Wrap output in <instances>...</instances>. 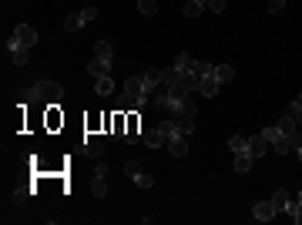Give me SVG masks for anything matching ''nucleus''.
<instances>
[{
  "label": "nucleus",
  "instance_id": "16",
  "mask_svg": "<svg viewBox=\"0 0 302 225\" xmlns=\"http://www.w3.org/2000/svg\"><path fill=\"white\" fill-rule=\"evenodd\" d=\"M171 67H178V71H195V57L182 51V54H175V64Z\"/></svg>",
  "mask_w": 302,
  "mask_h": 225
},
{
  "label": "nucleus",
  "instance_id": "30",
  "mask_svg": "<svg viewBox=\"0 0 302 225\" xmlns=\"http://www.w3.org/2000/svg\"><path fill=\"white\" fill-rule=\"evenodd\" d=\"M195 74H198V78H205V74H215V64H208V61H195Z\"/></svg>",
  "mask_w": 302,
  "mask_h": 225
},
{
  "label": "nucleus",
  "instance_id": "23",
  "mask_svg": "<svg viewBox=\"0 0 302 225\" xmlns=\"http://www.w3.org/2000/svg\"><path fill=\"white\" fill-rule=\"evenodd\" d=\"M94 54L101 57V61H111L114 51H111V44H108V40H97V44H94Z\"/></svg>",
  "mask_w": 302,
  "mask_h": 225
},
{
  "label": "nucleus",
  "instance_id": "14",
  "mask_svg": "<svg viewBox=\"0 0 302 225\" xmlns=\"http://www.w3.org/2000/svg\"><path fill=\"white\" fill-rule=\"evenodd\" d=\"M81 27H84V17H81V10H78V14H67V20H64V31H67V34H78Z\"/></svg>",
  "mask_w": 302,
  "mask_h": 225
},
{
  "label": "nucleus",
  "instance_id": "31",
  "mask_svg": "<svg viewBox=\"0 0 302 225\" xmlns=\"http://www.w3.org/2000/svg\"><path fill=\"white\" fill-rule=\"evenodd\" d=\"M279 135H282V131H279L275 124H269V128H262V138H265V141H269V145H272V141H275Z\"/></svg>",
  "mask_w": 302,
  "mask_h": 225
},
{
  "label": "nucleus",
  "instance_id": "24",
  "mask_svg": "<svg viewBox=\"0 0 302 225\" xmlns=\"http://www.w3.org/2000/svg\"><path fill=\"white\" fill-rule=\"evenodd\" d=\"M135 185L141 188V192H148V188H155V178H151L148 171H138V175H135Z\"/></svg>",
  "mask_w": 302,
  "mask_h": 225
},
{
  "label": "nucleus",
  "instance_id": "17",
  "mask_svg": "<svg viewBox=\"0 0 302 225\" xmlns=\"http://www.w3.org/2000/svg\"><path fill=\"white\" fill-rule=\"evenodd\" d=\"M141 131H138V118L135 114H131V118H128V131H124V141H141Z\"/></svg>",
  "mask_w": 302,
  "mask_h": 225
},
{
  "label": "nucleus",
  "instance_id": "13",
  "mask_svg": "<svg viewBox=\"0 0 302 225\" xmlns=\"http://www.w3.org/2000/svg\"><path fill=\"white\" fill-rule=\"evenodd\" d=\"M104 178L108 175H94L91 178V195H94V198H104V195H108V182H104Z\"/></svg>",
  "mask_w": 302,
  "mask_h": 225
},
{
  "label": "nucleus",
  "instance_id": "1",
  "mask_svg": "<svg viewBox=\"0 0 302 225\" xmlns=\"http://www.w3.org/2000/svg\"><path fill=\"white\" fill-rule=\"evenodd\" d=\"M34 44H37V31H34L31 24H17V31L7 37V51L10 54H14L17 47H34Z\"/></svg>",
  "mask_w": 302,
  "mask_h": 225
},
{
  "label": "nucleus",
  "instance_id": "35",
  "mask_svg": "<svg viewBox=\"0 0 302 225\" xmlns=\"http://www.w3.org/2000/svg\"><path fill=\"white\" fill-rule=\"evenodd\" d=\"M81 17H84V24L97 20V7H84V10H81Z\"/></svg>",
  "mask_w": 302,
  "mask_h": 225
},
{
  "label": "nucleus",
  "instance_id": "25",
  "mask_svg": "<svg viewBox=\"0 0 302 225\" xmlns=\"http://www.w3.org/2000/svg\"><path fill=\"white\" fill-rule=\"evenodd\" d=\"M138 10H141L144 17H155L158 14V0H138Z\"/></svg>",
  "mask_w": 302,
  "mask_h": 225
},
{
  "label": "nucleus",
  "instance_id": "9",
  "mask_svg": "<svg viewBox=\"0 0 302 225\" xmlns=\"http://www.w3.org/2000/svg\"><path fill=\"white\" fill-rule=\"evenodd\" d=\"M141 78H144V91H148V94H155V91H158V84H161V71H155V67H151V71L141 74Z\"/></svg>",
  "mask_w": 302,
  "mask_h": 225
},
{
  "label": "nucleus",
  "instance_id": "21",
  "mask_svg": "<svg viewBox=\"0 0 302 225\" xmlns=\"http://www.w3.org/2000/svg\"><path fill=\"white\" fill-rule=\"evenodd\" d=\"M215 78H218V81L225 84V81L235 78V67H232V64H215Z\"/></svg>",
  "mask_w": 302,
  "mask_h": 225
},
{
  "label": "nucleus",
  "instance_id": "29",
  "mask_svg": "<svg viewBox=\"0 0 302 225\" xmlns=\"http://www.w3.org/2000/svg\"><path fill=\"white\" fill-rule=\"evenodd\" d=\"M111 131H114V138H124V111H118V114H114V121H111Z\"/></svg>",
  "mask_w": 302,
  "mask_h": 225
},
{
  "label": "nucleus",
  "instance_id": "32",
  "mask_svg": "<svg viewBox=\"0 0 302 225\" xmlns=\"http://www.w3.org/2000/svg\"><path fill=\"white\" fill-rule=\"evenodd\" d=\"M138 171H141V168H138V161H135V158H128V161H124V175H128V178H135Z\"/></svg>",
  "mask_w": 302,
  "mask_h": 225
},
{
  "label": "nucleus",
  "instance_id": "12",
  "mask_svg": "<svg viewBox=\"0 0 302 225\" xmlns=\"http://www.w3.org/2000/svg\"><path fill=\"white\" fill-rule=\"evenodd\" d=\"M165 141H168V138L161 135V128H151V131H144V145H148V148H161Z\"/></svg>",
  "mask_w": 302,
  "mask_h": 225
},
{
  "label": "nucleus",
  "instance_id": "28",
  "mask_svg": "<svg viewBox=\"0 0 302 225\" xmlns=\"http://www.w3.org/2000/svg\"><path fill=\"white\" fill-rule=\"evenodd\" d=\"M31 51H34V47H17V51H14V64L24 67L27 61H31Z\"/></svg>",
  "mask_w": 302,
  "mask_h": 225
},
{
  "label": "nucleus",
  "instance_id": "22",
  "mask_svg": "<svg viewBox=\"0 0 302 225\" xmlns=\"http://www.w3.org/2000/svg\"><path fill=\"white\" fill-rule=\"evenodd\" d=\"M286 114H292V118H295V124L302 128V97H292V105L286 108Z\"/></svg>",
  "mask_w": 302,
  "mask_h": 225
},
{
  "label": "nucleus",
  "instance_id": "11",
  "mask_svg": "<svg viewBox=\"0 0 302 225\" xmlns=\"http://www.w3.org/2000/svg\"><path fill=\"white\" fill-rule=\"evenodd\" d=\"M275 128L282 131V135H295V131H299V124H295V118H292V114H282V118L275 121Z\"/></svg>",
  "mask_w": 302,
  "mask_h": 225
},
{
  "label": "nucleus",
  "instance_id": "38",
  "mask_svg": "<svg viewBox=\"0 0 302 225\" xmlns=\"http://www.w3.org/2000/svg\"><path fill=\"white\" fill-rule=\"evenodd\" d=\"M295 225H302V205H299V212H295V218H292Z\"/></svg>",
  "mask_w": 302,
  "mask_h": 225
},
{
  "label": "nucleus",
  "instance_id": "37",
  "mask_svg": "<svg viewBox=\"0 0 302 225\" xmlns=\"http://www.w3.org/2000/svg\"><path fill=\"white\" fill-rule=\"evenodd\" d=\"M282 7H286V0H269V14H282Z\"/></svg>",
  "mask_w": 302,
  "mask_h": 225
},
{
  "label": "nucleus",
  "instance_id": "4",
  "mask_svg": "<svg viewBox=\"0 0 302 225\" xmlns=\"http://www.w3.org/2000/svg\"><path fill=\"white\" fill-rule=\"evenodd\" d=\"M218 88H222V81L215 78V74H205V78L198 81V94H205V97H215Z\"/></svg>",
  "mask_w": 302,
  "mask_h": 225
},
{
  "label": "nucleus",
  "instance_id": "20",
  "mask_svg": "<svg viewBox=\"0 0 302 225\" xmlns=\"http://www.w3.org/2000/svg\"><path fill=\"white\" fill-rule=\"evenodd\" d=\"M272 152H275V155H286V152H292V145H289V135H279L275 138V141H272Z\"/></svg>",
  "mask_w": 302,
  "mask_h": 225
},
{
  "label": "nucleus",
  "instance_id": "33",
  "mask_svg": "<svg viewBox=\"0 0 302 225\" xmlns=\"http://www.w3.org/2000/svg\"><path fill=\"white\" fill-rule=\"evenodd\" d=\"M289 145H292V152H299V155H302V131L289 135Z\"/></svg>",
  "mask_w": 302,
  "mask_h": 225
},
{
  "label": "nucleus",
  "instance_id": "34",
  "mask_svg": "<svg viewBox=\"0 0 302 225\" xmlns=\"http://www.w3.org/2000/svg\"><path fill=\"white\" fill-rule=\"evenodd\" d=\"M84 148H88V155H91V158H97V155L104 152V145H101V141H88Z\"/></svg>",
  "mask_w": 302,
  "mask_h": 225
},
{
  "label": "nucleus",
  "instance_id": "7",
  "mask_svg": "<svg viewBox=\"0 0 302 225\" xmlns=\"http://www.w3.org/2000/svg\"><path fill=\"white\" fill-rule=\"evenodd\" d=\"M265 148H269V141L262 138V131L248 138V155H252V158H262V155H265Z\"/></svg>",
  "mask_w": 302,
  "mask_h": 225
},
{
  "label": "nucleus",
  "instance_id": "2",
  "mask_svg": "<svg viewBox=\"0 0 302 225\" xmlns=\"http://www.w3.org/2000/svg\"><path fill=\"white\" fill-rule=\"evenodd\" d=\"M155 105L161 108V111H168V114H182V108H185V101L182 97H175L168 88H161L158 94H155Z\"/></svg>",
  "mask_w": 302,
  "mask_h": 225
},
{
  "label": "nucleus",
  "instance_id": "26",
  "mask_svg": "<svg viewBox=\"0 0 302 225\" xmlns=\"http://www.w3.org/2000/svg\"><path fill=\"white\" fill-rule=\"evenodd\" d=\"M202 10H205V0H188L185 4V17H198Z\"/></svg>",
  "mask_w": 302,
  "mask_h": 225
},
{
  "label": "nucleus",
  "instance_id": "10",
  "mask_svg": "<svg viewBox=\"0 0 302 225\" xmlns=\"http://www.w3.org/2000/svg\"><path fill=\"white\" fill-rule=\"evenodd\" d=\"M108 67H111V61H101V57H94V61L88 64V74L97 81V78H104V74H108Z\"/></svg>",
  "mask_w": 302,
  "mask_h": 225
},
{
  "label": "nucleus",
  "instance_id": "6",
  "mask_svg": "<svg viewBox=\"0 0 302 225\" xmlns=\"http://www.w3.org/2000/svg\"><path fill=\"white\" fill-rule=\"evenodd\" d=\"M144 101H148V97H135V94H128V91H124V94L118 97V108H121V111H138V108H144Z\"/></svg>",
  "mask_w": 302,
  "mask_h": 225
},
{
  "label": "nucleus",
  "instance_id": "15",
  "mask_svg": "<svg viewBox=\"0 0 302 225\" xmlns=\"http://www.w3.org/2000/svg\"><path fill=\"white\" fill-rule=\"evenodd\" d=\"M252 155H248V152H239V155H235V171H239V175H245V171L248 168H252Z\"/></svg>",
  "mask_w": 302,
  "mask_h": 225
},
{
  "label": "nucleus",
  "instance_id": "8",
  "mask_svg": "<svg viewBox=\"0 0 302 225\" xmlns=\"http://www.w3.org/2000/svg\"><path fill=\"white\" fill-rule=\"evenodd\" d=\"M168 152L175 155V158H185V155H188V141H185V135L168 138Z\"/></svg>",
  "mask_w": 302,
  "mask_h": 225
},
{
  "label": "nucleus",
  "instance_id": "19",
  "mask_svg": "<svg viewBox=\"0 0 302 225\" xmlns=\"http://www.w3.org/2000/svg\"><path fill=\"white\" fill-rule=\"evenodd\" d=\"M229 148H232V155L248 152V138H242V135H232V138H229Z\"/></svg>",
  "mask_w": 302,
  "mask_h": 225
},
{
  "label": "nucleus",
  "instance_id": "39",
  "mask_svg": "<svg viewBox=\"0 0 302 225\" xmlns=\"http://www.w3.org/2000/svg\"><path fill=\"white\" fill-rule=\"evenodd\" d=\"M299 205H302V192H299Z\"/></svg>",
  "mask_w": 302,
  "mask_h": 225
},
{
  "label": "nucleus",
  "instance_id": "27",
  "mask_svg": "<svg viewBox=\"0 0 302 225\" xmlns=\"http://www.w3.org/2000/svg\"><path fill=\"white\" fill-rule=\"evenodd\" d=\"M272 205H275V212H286V205H289V195L282 192V188H275V195H272Z\"/></svg>",
  "mask_w": 302,
  "mask_h": 225
},
{
  "label": "nucleus",
  "instance_id": "36",
  "mask_svg": "<svg viewBox=\"0 0 302 225\" xmlns=\"http://www.w3.org/2000/svg\"><path fill=\"white\" fill-rule=\"evenodd\" d=\"M205 7L215 10V14H222V10H225V0H205Z\"/></svg>",
  "mask_w": 302,
  "mask_h": 225
},
{
  "label": "nucleus",
  "instance_id": "3",
  "mask_svg": "<svg viewBox=\"0 0 302 225\" xmlns=\"http://www.w3.org/2000/svg\"><path fill=\"white\" fill-rule=\"evenodd\" d=\"M252 215L259 218V222H272V218H275L279 212H275V205H272V198H265V202H255Z\"/></svg>",
  "mask_w": 302,
  "mask_h": 225
},
{
  "label": "nucleus",
  "instance_id": "18",
  "mask_svg": "<svg viewBox=\"0 0 302 225\" xmlns=\"http://www.w3.org/2000/svg\"><path fill=\"white\" fill-rule=\"evenodd\" d=\"M94 91H97V94H101V97H108V94H111V91H114V81L108 78V74H104V78H97Z\"/></svg>",
  "mask_w": 302,
  "mask_h": 225
},
{
  "label": "nucleus",
  "instance_id": "5",
  "mask_svg": "<svg viewBox=\"0 0 302 225\" xmlns=\"http://www.w3.org/2000/svg\"><path fill=\"white\" fill-rule=\"evenodd\" d=\"M124 91H128V94H135V97H148V91H144V78H141V74H131V78L124 81Z\"/></svg>",
  "mask_w": 302,
  "mask_h": 225
}]
</instances>
